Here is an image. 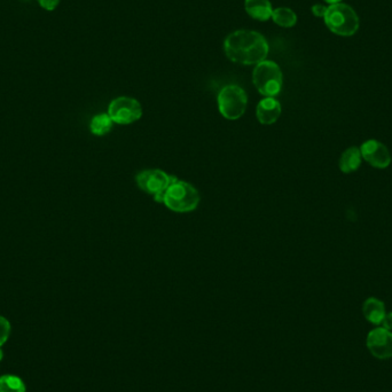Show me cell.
Returning <instances> with one entry per match:
<instances>
[{
	"mask_svg": "<svg viewBox=\"0 0 392 392\" xmlns=\"http://www.w3.org/2000/svg\"><path fill=\"white\" fill-rule=\"evenodd\" d=\"M269 44L262 35L253 30H237L224 42V51L230 61L239 65H258L269 54Z\"/></svg>",
	"mask_w": 392,
	"mask_h": 392,
	"instance_id": "cell-1",
	"label": "cell"
},
{
	"mask_svg": "<svg viewBox=\"0 0 392 392\" xmlns=\"http://www.w3.org/2000/svg\"><path fill=\"white\" fill-rule=\"evenodd\" d=\"M161 203L175 212H189L198 207L200 194L194 186L175 178L164 191Z\"/></svg>",
	"mask_w": 392,
	"mask_h": 392,
	"instance_id": "cell-2",
	"label": "cell"
},
{
	"mask_svg": "<svg viewBox=\"0 0 392 392\" xmlns=\"http://www.w3.org/2000/svg\"><path fill=\"white\" fill-rule=\"evenodd\" d=\"M324 19L328 29L337 36H354L359 29V17L354 8L347 3L329 5Z\"/></svg>",
	"mask_w": 392,
	"mask_h": 392,
	"instance_id": "cell-3",
	"label": "cell"
},
{
	"mask_svg": "<svg viewBox=\"0 0 392 392\" xmlns=\"http://www.w3.org/2000/svg\"><path fill=\"white\" fill-rule=\"evenodd\" d=\"M253 84L256 86L257 91L266 97H274L280 93L282 88L281 69L276 62H260L256 65L253 72Z\"/></svg>",
	"mask_w": 392,
	"mask_h": 392,
	"instance_id": "cell-4",
	"label": "cell"
},
{
	"mask_svg": "<svg viewBox=\"0 0 392 392\" xmlns=\"http://www.w3.org/2000/svg\"><path fill=\"white\" fill-rule=\"evenodd\" d=\"M248 97L246 92L237 85H227L218 94V108L227 120H237L246 109Z\"/></svg>",
	"mask_w": 392,
	"mask_h": 392,
	"instance_id": "cell-5",
	"label": "cell"
},
{
	"mask_svg": "<svg viewBox=\"0 0 392 392\" xmlns=\"http://www.w3.org/2000/svg\"><path fill=\"white\" fill-rule=\"evenodd\" d=\"M175 177L168 175L159 168L143 170L136 177V182L140 189L146 191L147 194L154 196L155 201L162 202V196L166 188L173 182Z\"/></svg>",
	"mask_w": 392,
	"mask_h": 392,
	"instance_id": "cell-6",
	"label": "cell"
},
{
	"mask_svg": "<svg viewBox=\"0 0 392 392\" xmlns=\"http://www.w3.org/2000/svg\"><path fill=\"white\" fill-rule=\"evenodd\" d=\"M108 115L113 123L127 124L134 123L143 116L141 104L132 97H120L111 101L108 108Z\"/></svg>",
	"mask_w": 392,
	"mask_h": 392,
	"instance_id": "cell-7",
	"label": "cell"
},
{
	"mask_svg": "<svg viewBox=\"0 0 392 392\" xmlns=\"http://www.w3.org/2000/svg\"><path fill=\"white\" fill-rule=\"evenodd\" d=\"M359 148L363 159L373 168H386L391 164V152L379 140H366Z\"/></svg>",
	"mask_w": 392,
	"mask_h": 392,
	"instance_id": "cell-8",
	"label": "cell"
},
{
	"mask_svg": "<svg viewBox=\"0 0 392 392\" xmlns=\"http://www.w3.org/2000/svg\"><path fill=\"white\" fill-rule=\"evenodd\" d=\"M367 347L377 359L392 358V333L386 328L377 327L367 335Z\"/></svg>",
	"mask_w": 392,
	"mask_h": 392,
	"instance_id": "cell-9",
	"label": "cell"
},
{
	"mask_svg": "<svg viewBox=\"0 0 392 392\" xmlns=\"http://www.w3.org/2000/svg\"><path fill=\"white\" fill-rule=\"evenodd\" d=\"M256 115L260 123L271 125L276 123L281 115V104L274 97H265L257 106Z\"/></svg>",
	"mask_w": 392,
	"mask_h": 392,
	"instance_id": "cell-10",
	"label": "cell"
},
{
	"mask_svg": "<svg viewBox=\"0 0 392 392\" xmlns=\"http://www.w3.org/2000/svg\"><path fill=\"white\" fill-rule=\"evenodd\" d=\"M244 8L249 17L260 22L272 19L273 7L269 0H246Z\"/></svg>",
	"mask_w": 392,
	"mask_h": 392,
	"instance_id": "cell-11",
	"label": "cell"
},
{
	"mask_svg": "<svg viewBox=\"0 0 392 392\" xmlns=\"http://www.w3.org/2000/svg\"><path fill=\"white\" fill-rule=\"evenodd\" d=\"M363 313L370 324H381L386 315V305L379 299L370 297L363 301Z\"/></svg>",
	"mask_w": 392,
	"mask_h": 392,
	"instance_id": "cell-12",
	"label": "cell"
},
{
	"mask_svg": "<svg viewBox=\"0 0 392 392\" xmlns=\"http://www.w3.org/2000/svg\"><path fill=\"white\" fill-rule=\"evenodd\" d=\"M361 162H363V156L359 147L352 146L344 150L343 154L340 155L338 166L340 171L349 175L356 171L361 166Z\"/></svg>",
	"mask_w": 392,
	"mask_h": 392,
	"instance_id": "cell-13",
	"label": "cell"
},
{
	"mask_svg": "<svg viewBox=\"0 0 392 392\" xmlns=\"http://www.w3.org/2000/svg\"><path fill=\"white\" fill-rule=\"evenodd\" d=\"M272 19L282 28H292L297 23V15L288 7H279L273 10Z\"/></svg>",
	"mask_w": 392,
	"mask_h": 392,
	"instance_id": "cell-14",
	"label": "cell"
},
{
	"mask_svg": "<svg viewBox=\"0 0 392 392\" xmlns=\"http://www.w3.org/2000/svg\"><path fill=\"white\" fill-rule=\"evenodd\" d=\"M113 127V120L108 113H99L92 118L90 129L95 136H104L107 134Z\"/></svg>",
	"mask_w": 392,
	"mask_h": 392,
	"instance_id": "cell-15",
	"label": "cell"
},
{
	"mask_svg": "<svg viewBox=\"0 0 392 392\" xmlns=\"http://www.w3.org/2000/svg\"><path fill=\"white\" fill-rule=\"evenodd\" d=\"M0 392H26V386L17 376L3 375L0 377Z\"/></svg>",
	"mask_w": 392,
	"mask_h": 392,
	"instance_id": "cell-16",
	"label": "cell"
},
{
	"mask_svg": "<svg viewBox=\"0 0 392 392\" xmlns=\"http://www.w3.org/2000/svg\"><path fill=\"white\" fill-rule=\"evenodd\" d=\"M10 334V321L7 320L6 317L0 315V347H3V344L6 343Z\"/></svg>",
	"mask_w": 392,
	"mask_h": 392,
	"instance_id": "cell-17",
	"label": "cell"
},
{
	"mask_svg": "<svg viewBox=\"0 0 392 392\" xmlns=\"http://www.w3.org/2000/svg\"><path fill=\"white\" fill-rule=\"evenodd\" d=\"M37 1H38L42 8H44L45 10H49V12H52V10H56L58 3H60V0H37Z\"/></svg>",
	"mask_w": 392,
	"mask_h": 392,
	"instance_id": "cell-18",
	"label": "cell"
},
{
	"mask_svg": "<svg viewBox=\"0 0 392 392\" xmlns=\"http://www.w3.org/2000/svg\"><path fill=\"white\" fill-rule=\"evenodd\" d=\"M328 6L321 5V3H315L312 6V13L317 17H324V14L327 12Z\"/></svg>",
	"mask_w": 392,
	"mask_h": 392,
	"instance_id": "cell-19",
	"label": "cell"
},
{
	"mask_svg": "<svg viewBox=\"0 0 392 392\" xmlns=\"http://www.w3.org/2000/svg\"><path fill=\"white\" fill-rule=\"evenodd\" d=\"M381 324H382L383 328H386L388 331H392V312L386 313Z\"/></svg>",
	"mask_w": 392,
	"mask_h": 392,
	"instance_id": "cell-20",
	"label": "cell"
},
{
	"mask_svg": "<svg viewBox=\"0 0 392 392\" xmlns=\"http://www.w3.org/2000/svg\"><path fill=\"white\" fill-rule=\"evenodd\" d=\"M324 1L329 3V5H335V3H342V0H324Z\"/></svg>",
	"mask_w": 392,
	"mask_h": 392,
	"instance_id": "cell-21",
	"label": "cell"
},
{
	"mask_svg": "<svg viewBox=\"0 0 392 392\" xmlns=\"http://www.w3.org/2000/svg\"><path fill=\"white\" fill-rule=\"evenodd\" d=\"M3 359V351L0 350V360Z\"/></svg>",
	"mask_w": 392,
	"mask_h": 392,
	"instance_id": "cell-22",
	"label": "cell"
}]
</instances>
